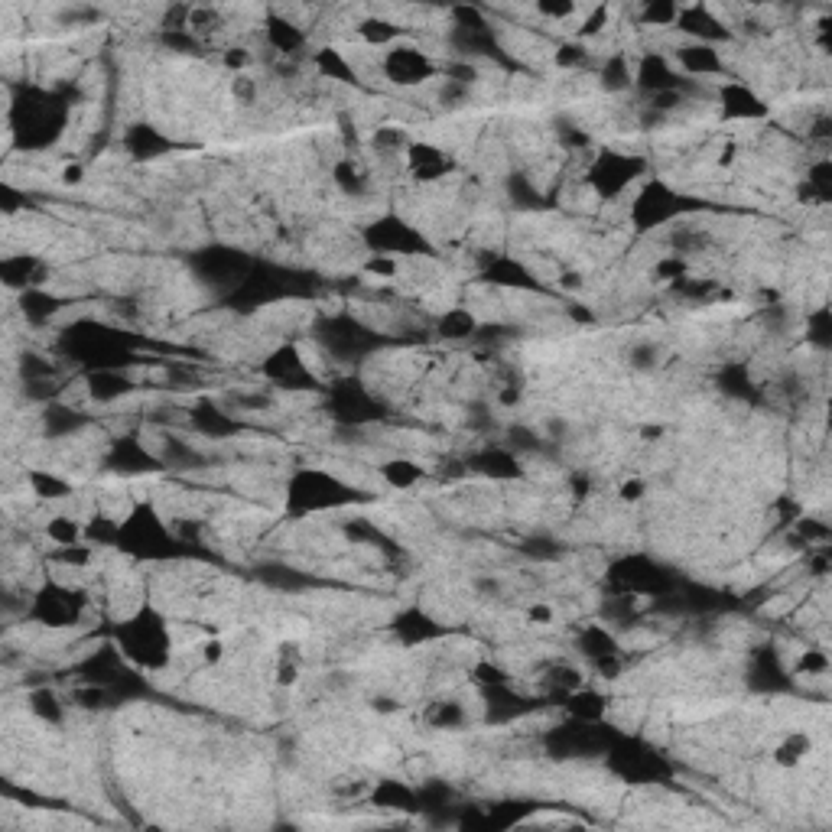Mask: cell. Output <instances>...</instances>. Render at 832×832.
I'll return each instance as SVG.
<instances>
[{
  "label": "cell",
  "mask_w": 832,
  "mask_h": 832,
  "mask_svg": "<svg viewBox=\"0 0 832 832\" xmlns=\"http://www.w3.org/2000/svg\"><path fill=\"white\" fill-rule=\"evenodd\" d=\"M472 673H475V680H478L481 686H485V689H488V686H507V683H511V676H507L501 667H494V663H488V660H485V663H475Z\"/></svg>",
  "instance_id": "db71d44e"
},
{
  "label": "cell",
  "mask_w": 832,
  "mask_h": 832,
  "mask_svg": "<svg viewBox=\"0 0 832 832\" xmlns=\"http://www.w3.org/2000/svg\"><path fill=\"white\" fill-rule=\"evenodd\" d=\"M676 33L686 36V43H706V46H722L728 43L735 33L719 13L706 4H693V7H680V17H676Z\"/></svg>",
  "instance_id": "2e32d148"
},
{
  "label": "cell",
  "mask_w": 832,
  "mask_h": 832,
  "mask_svg": "<svg viewBox=\"0 0 832 832\" xmlns=\"http://www.w3.org/2000/svg\"><path fill=\"white\" fill-rule=\"evenodd\" d=\"M608 582L618 595H628V598L663 595L673 585L670 572L663 569L657 559L641 556V553H631V556L618 559V563L611 566V572H608Z\"/></svg>",
  "instance_id": "9c48e42d"
},
{
  "label": "cell",
  "mask_w": 832,
  "mask_h": 832,
  "mask_svg": "<svg viewBox=\"0 0 832 832\" xmlns=\"http://www.w3.org/2000/svg\"><path fill=\"white\" fill-rule=\"evenodd\" d=\"M598 85H602V91H608V95L634 88V65L628 62L624 52H608V56L598 62Z\"/></svg>",
  "instance_id": "1f68e13d"
},
{
  "label": "cell",
  "mask_w": 832,
  "mask_h": 832,
  "mask_svg": "<svg viewBox=\"0 0 832 832\" xmlns=\"http://www.w3.org/2000/svg\"><path fill=\"white\" fill-rule=\"evenodd\" d=\"M810 751H813L810 732H787L784 738L777 741L774 761H777L780 767H787V771H793V767H800L806 758H810Z\"/></svg>",
  "instance_id": "74e56055"
},
{
  "label": "cell",
  "mask_w": 832,
  "mask_h": 832,
  "mask_svg": "<svg viewBox=\"0 0 832 832\" xmlns=\"http://www.w3.org/2000/svg\"><path fill=\"white\" fill-rule=\"evenodd\" d=\"M611 10L608 4H602V7H592L589 13H585V17L579 20V26H576V39H582V43H589V39H595V36H602L608 26H611Z\"/></svg>",
  "instance_id": "bcb514c9"
},
{
  "label": "cell",
  "mask_w": 832,
  "mask_h": 832,
  "mask_svg": "<svg viewBox=\"0 0 832 832\" xmlns=\"http://www.w3.org/2000/svg\"><path fill=\"white\" fill-rule=\"evenodd\" d=\"M312 69H316L322 78H332V82H342V85H355V65L348 62V56L338 46H322L312 52Z\"/></svg>",
  "instance_id": "d6a6232c"
},
{
  "label": "cell",
  "mask_w": 832,
  "mask_h": 832,
  "mask_svg": "<svg viewBox=\"0 0 832 832\" xmlns=\"http://www.w3.org/2000/svg\"><path fill=\"white\" fill-rule=\"evenodd\" d=\"M46 537L52 540V546H75V543H85V520H75V517H69V514L49 517Z\"/></svg>",
  "instance_id": "ab89813d"
},
{
  "label": "cell",
  "mask_w": 832,
  "mask_h": 832,
  "mask_svg": "<svg viewBox=\"0 0 832 832\" xmlns=\"http://www.w3.org/2000/svg\"><path fill=\"white\" fill-rule=\"evenodd\" d=\"M225 641H221L218 634H212V637H205V641L199 644V657H202V663L205 667H218L221 660H225Z\"/></svg>",
  "instance_id": "9f6ffc18"
},
{
  "label": "cell",
  "mask_w": 832,
  "mask_h": 832,
  "mask_svg": "<svg viewBox=\"0 0 832 832\" xmlns=\"http://www.w3.org/2000/svg\"><path fill=\"white\" fill-rule=\"evenodd\" d=\"M260 33H264V43L267 49H273L277 56L290 59L299 56L306 46H309V33L303 23H296L293 17H286L280 10H270L264 17V26H260Z\"/></svg>",
  "instance_id": "d6986e66"
},
{
  "label": "cell",
  "mask_w": 832,
  "mask_h": 832,
  "mask_svg": "<svg viewBox=\"0 0 832 832\" xmlns=\"http://www.w3.org/2000/svg\"><path fill=\"white\" fill-rule=\"evenodd\" d=\"M676 72L686 75L689 82H702V78H715L728 72V62L722 56V46H706V43H683L670 52Z\"/></svg>",
  "instance_id": "ac0fdd59"
},
{
  "label": "cell",
  "mask_w": 832,
  "mask_h": 832,
  "mask_svg": "<svg viewBox=\"0 0 832 832\" xmlns=\"http://www.w3.org/2000/svg\"><path fill=\"white\" fill-rule=\"evenodd\" d=\"M26 485H30V494L36 501H69L75 488L69 478H62L52 468H30L26 472Z\"/></svg>",
  "instance_id": "4dcf8cb0"
},
{
  "label": "cell",
  "mask_w": 832,
  "mask_h": 832,
  "mask_svg": "<svg viewBox=\"0 0 832 832\" xmlns=\"http://www.w3.org/2000/svg\"><path fill=\"white\" fill-rule=\"evenodd\" d=\"M595 52L589 49V43H582V39H563L556 49H553V65L556 69H582V65H589L592 62Z\"/></svg>",
  "instance_id": "b9f144b4"
},
{
  "label": "cell",
  "mask_w": 832,
  "mask_h": 832,
  "mask_svg": "<svg viewBox=\"0 0 832 832\" xmlns=\"http://www.w3.org/2000/svg\"><path fill=\"white\" fill-rule=\"evenodd\" d=\"M650 173V163L644 156L634 153H618V150H602L592 160L585 182L602 202H615L618 195H624L631 186H641Z\"/></svg>",
  "instance_id": "52a82bcc"
},
{
  "label": "cell",
  "mask_w": 832,
  "mask_h": 832,
  "mask_svg": "<svg viewBox=\"0 0 832 832\" xmlns=\"http://www.w3.org/2000/svg\"><path fill=\"white\" fill-rule=\"evenodd\" d=\"M251 62H254L251 49H244V46H228L225 52H221V65H225V69L234 72V75H244L247 69H251Z\"/></svg>",
  "instance_id": "f5cc1de1"
},
{
  "label": "cell",
  "mask_w": 832,
  "mask_h": 832,
  "mask_svg": "<svg viewBox=\"0 0 832 832\" xmlns=\"http://www.w3.org/2000/svg\"><path fill=\"white\" fill-rule=\"evenodd\" d=\"M429 725L433 728H462L465 725V706L455 699H442L433 702V709H429Z\"/></svg>",
  "instance_id": "7dc6e473"
},
{
  "label": "cell",
  "mask_w": 832,
  "mask_h": 832,
  "mask_svg": "<svg viewBox=\"0 0 832 832\" xmlns=\"http://www.w3.org/2000/svg\"><path fill=\"white\" fill-rule=\"evenodd\" d=\"M715 104L725 121H764L771 114V104L761 98V91H754L748 82H738V78H725L715 88Z\"/></svg>",
  "instance_id": "5bb4252c"
},
{
  "label": "cell",
  "mask_w": 832,
  "mask_h": 832,
  "mask_svg": "<svg viewBox=\"0 0 832 832\" xmlns=\"http://www.w3.org/2000/svg\"><path fill=\"white\" fill-rule=\"evenodd\" d=\"M85 394L91 403H117L134 394V377L127 368H104L85 374Z\"/></svg>",
  "instance_id": "44dd1931"
},
{
  "label": "cell",
  "mask_w": 832,
  "mask_h": 832,
  "mask_svg": "<svg viewBox=\"0 0 832 832\" xmlns=\"http://www.w3.org/2000/svg\"><path fill=\"white\" fill-rule=\"evenodd\" d=\"M20 309H23V319L26 322H33V325H46L56 319V312L65 306V299L56 296L52 290H46V286H36V290H26L20 293Z\"/></svg>",
  "instance_id": "f546056e"
},
{
  "label": "cell",
  "mask_w": 832,
  "mask_h": 832,
  "mask_svg": "<svg viewBox=\"0 0 832 832\" xmlns=\"http://www.w3.org/2000/svg\"><path fill=\"white\" fill-rule=\"evenodd\" d=\"M793 676H826L829 673V657H826V650H819V647H810V650H803L800 660L793 663Z\"/></svg>",
  "instance_id": "c3c4849f"
},
{
  "label": "cell",
  "mask_w": 832,
  "mask_h": 832,
  "mask_svg": "<svg viewBox=\"0 0 832 832\" xmlns=\"http://www.w3.org/2000/svg\"><path fill=\"white\" fill-rule=\"evenodd\" d=\"M325 403H329V413L335 420L351 429L381 420V400L358 377H338L332 390H325Z\"/></svg>",
  "instance_id": "30bf717a"
},
{
  "label": "cell",
  "mask_w": 832,
  "mask_h": 832,
  "mask_svg": "<svg viewBox=\"0 0 832 832\" xmlns=\"http://www.w3.org/2000/svg\"><path fill=\"white\" fill-rule=\"evenodd\" d=\"M676 17H680V4L650 0V4L637 10V26H676Z\"/></svg>",
  "instance_id": "7bdbcfd3"
},
{
  "label": "cell",
  "mask_w": 832,
  "mask_h": 832,
  "mask_svg": "<svg viewBox=\"0 0 832 832\" xmlns=\"http://www.w3.org/2000/svg\"><path fill=\"white\" fill-rule=\"evenodd\" d=\"M335 182L345 195H361L364 189H368V173H364L355 160H338L335 163Z\"/></svg>",
  "instance_id": "ee69618b"
},
{
  "label": "cell",
  "mask_w": 832,
  "mask_h": 832,
  "mask_svg": "<svg viewBox=\"0 0 832 832\" xmlns=\"http://www.w3.org/2000/svg\"><path fill=\"white\" fill-rule=\"evenodd\" d=\"M361 241L371 254L394 260H420L433 254V244L426 241V234L400 215H377L364 225Z\"/></svg>",
  "instance_id": "8992f818"
},
{
  "label": "cell",
  "mask_w": 832,
  "mask_h": 832,
  "mask_svg": "<svg viewBox=\"0 0 832 832\" xmlns=\"http://www.w3.org/2000/svg\"><path fill=\"white\" fill-rule=\"evenodd\" d=\"M377 472H381V478L387 481L390 488H397V491H410V488H416L426 478V468L416 459H410V455H394V459L381 462Z\"/></svg>",
  "instance_id": "d590c367"
},
{
  "label": "cell",
  "mask_w": 832,
  "mask_h": 832,
  "mask_svg": "<svg viewBox=\"0 0 832 832\" xmlns=\"http://www.w3.org/2000/svg\"><path fill=\"white\" fill-rule=\"evenodd\" d=\"M104 465H108V472H114V475H147V472H160V468H166L160 452H153L147 442H140L137 436L111 442L108 455H104Z\"/></svg>",
  "instance_id": "e0dca14e"
},
{
  "label": "cell",
  "mask_w": 832,
  "mask_h": 832,
  "mask_svg": "<svg viewBox=\"0 0 832 832\" xmlns=\"http://www.w3.org/2000/svg\"><path fill=\"white\" fill-rule=\"evenodd\" d=\"M260 374H264L270 384L286 387V390H309V387L316 390L319 387L316 374H312V368L303 358V351H299V345H293V342H283L273 348L264 358V364H260Z\"/></svg>",
  "instance_id": "7c38bea8"
},
{
  "label": "cell",
  "mask_w": 832,
  "mask_h": 832,
  "mask_svg": "<svg viewBox=\"0 0 832 832\" xmlns=\"http://www.w3.org/2000/svg\"><path fill=\"white\" fill-rule=\"evenodd\" d=\"M693 199H686V195L670 186L667 179H644L641 186H637L634 199H631V225L634 231H660V228H670L673 221L686 218L693 212Z\"/></svg>",
  "instance_id": "5b68a950"
},
{
  "label": "cell",
  "mask_w": 832,
  "mask_h": 832,
  "mask_svg": "<svg viewBox=\"0 0 832 832\" xmlns=\"http://www.w3.org/2000/svg\"><path fill=\"white\" fill-rule=\"evenodd\" d=\"M82 423H85V416L78 413L75 407H69V403H62V400H52L43 407V426H46V433L52 439H65V436L78 433Z\"/></svg>",
  "instance_id": "8d00e7d4"
},
{
  "label": "cell",
  "mask_w": 832,
  "mask_h": 832,
  "mask_svg": "<svg viewBox=\"0 0 832 832\" xmlns=\"http://www.w3.org/2000/svg\"><path fill=\"white\" fill-rule=\"evenodd\" d=\"M114 546L130 553L134 559H176L182 556V546L186 543L166 527V520L156 514V507L150 501H137L130 507V514L121 520Z\"/></svg>",
  "instance_id": "277c9868"
},
{
  "label": "cell",
  "mask_w": 832,
  "mask_h": 832,
  "mask_svg": "<svg viewBox=\"0 0 832 832\" xmlns=\"http://www.w3.org/2000/svg\"><path fill=\"white\" fill-rule=\"evenodd\" d=\"M231 95L238 98V101H244V104H254V98H257V82L251 75H234L231 78Z\"/></svg>",
  "instance_id": "6f0895ef"
},
{
  "label": "cell",
  "mask_w": 832,
  "mask_h": 832,
  "mask_svg": "<svg viewBox=\"0 0 832 832\" xmlns=\"http://www.w3.org/2000/svg\"><path fill=\"white\" fill-rule=\"evenodd\" d=\"M114 644L137 673H160L173 663V631L163 611L140 605L134 615L114 628Z\"/></svg>",
  "instance_id": "6da1fadb"
},
{
  "label": "cell",
  "mask_w": 832,
  "mask_h": 832,
  "mask_svg": "<svg viewBox=\"0 0 832 832\" xmlns=\"http://www.w3.org/2000/svg\"><path fill=\"white\" fill-rule=\"evenodd\" d=\"M355 36L371 49H390V46H397V43L407 39V30L397 26L394 20H384V17H361L355 23Z\"/></svg>",
  "instance_id": "83f0119b"
},
{
  "label": "cell",
  "mask_w": 832,
  "mask_h": 832,
  "mask_svg": "<svg viewBox=\"0 0 832 832\" xmlns=\"http://www.w3.org/2000/svg\"><path fill=\"white\" fill-rule=\"evenodd\" d=\"M478 332H481V322H478L475 312L465 309V306L446 309L436 319V335L449 338V342H465V338H475Z\"/></svg>",
  "instance_id": "e575fe53"
},
{
  "label": "cell",
  "mask_w": 832,
  "mask_h": 832,
  "mask_svg": "<svg viewBox=\"0 0 832 832\" xmlns=\"http://www.w3.org/2000/svg\"><path fill=\"white\" fill-rule=\"evenodd\" d=\"M364 273H368V277H377V280H397L400 277V260L371 254L368 260H364Z\"/></svg>",
  "instance_id": "816d5d0a"
},
{
  "label": "cell",
  "mask_w": 832,
  "mask_h": 832,
  "mask_svg": "<svg viewBox=\"0 0 832 832\" xmlns=\"http://www.w3.org/2000/svg\"><path fill=\"white\" fill-rule=\"evenodd\" d=\"M608 754L615 771L621 777L634 780V784H657L670 771V764L657 751H650L647 745H637V741H621L618 748H608Z\"/></svg>",
  "instance_id": "4fadbf2b"
},
{
  "label": "cell",
  "mask_w": 832,
  "mask_h": 832,
  "mask_svg": "<svg viewBox=\"0 0 832 832\" xmlns=\"http://www.w3.org/2000/svg\"><path fill=\"white\" fill-rule=\"evenodd\" d=\"M390 628H394V634H397L407 647L426 644V641H433V637L442 634L439 624H436L433 618H429V615H423V611H416V608H410V611H403V615H397V621L390 624Z\"/></svg>",
  "instance_id": "f1b7e54d"
},
{
  "label": "cell",
  "mask_w": 832,
  "mask_h": 832,
  "mask_svg": "<svg viewBox=\"0 0 832 832\" xmlns=\"http://www.w3.org/2000/svg\"><path fill=\"white\" fill-rule=\"evenodd\" d=\"M85 608H88V592L85 589H78V585H65V582H43L30 595L26 618L43 624V628L62 631V628H75V624L82 621Z\"/></svg>",
  "instance_id": "ba28073f"
},
{
  "label": "cell",
  "mask_w": 832,
  "mask_h": 832,
  "mask_svg": "<svg viewBox=\"0 0 832 832\" xmlns=\"http://www.w3.org/2000/svg\"><path fill=\"white\" fill-rule=\"evenodd\" d=\"M553 618H556V611H553L550 602H533V605L527 608V621L537 624V628H546V624H553Z\"/></svg>",
  "instance_id": "680465c9"
},
{
  "label": "cell",
  "mask_w": 832,
  "mask_h": 832,
  "mask_svg": "<svg viewBox=\"0 0 832 832\" xmlns=\"http://www.w3.org/2000/svg\"><path fill=\"white\" fill-rule=\"evenodd\" d=\"M26 706H30V712L46 725H62V719H65L62 699L52 693V689H33V693L26 696Z\"/></svg>",
  "instance_id": "60d3db41"
},
{
  "label": "cell",
  "mask_w": 832,
  "mask_h": 832,
  "mask_svg": "<svg viewBox=\"0 0 832 832\" xmlns=\"http://www.w3.org/2000/svg\"><path fill=\"white\" fill-rule=\"evenodd\" d=\"M189 423H192L195 433H202V436L215 439V442L231 439V436L241 433V423L234 420V413L225 410V407H218L215 400H199V403H195L192 413H189Z\"/></svg>",
  "instance_id": "ffe728a7"
},
{
  "label": "cell",
  "mask_w": 832,
  "mask_h": 832,
  "mask_svg": "<svg viewBox=\"0 0 832 832\" xmlns=\"http://www.w3.org/2000/svg\"><path fill=\"white\" fill-rule=\"evenodd\" d=\"M381 72L390 85L397 88H416V85H426L429 78L439 75V62L429 56L426 49L420 46H410V43H397L384 52V62H381Z\"/></svg>",
  "instance_id": "8fae6325"
},
{
  "label": "cell",
  "mask_w": 832,
  "mask_h": 832,
  "mask_svg": "<svg viewBox=\"0 0 832 832\" xmlns=\"http://www.w3.org/2000/svg\"><path fill=\"white\" fill-rule=\"evenodd\" d=\"M468 468L491 481H514L524 475L517 452L511 446H488V449L475 452L472 459H468Z\"/></svg>",
  "instance_id": "7402d4cb"
},
{
  "label": "cell",
  "mask_w": 832,
  "mask_h": 832,
  "mask_svg": "<svg viewBox=\"0 0 832 832\" xmlns=\"http://www.w3.org/2000/svg\"><path fill=\"white\" fill-rule=\"evenodd\" d=\"M618 498L624 504H637V501H644L647 498V481L641 475H631V478H624L621 485H618Z\"/></svg>",
  "instance_id": "11a10c76"
},
{
  "label": "cell",
  "mask_w": 832,
  "mask_h": 832,
  "mask_svg": "<svg viewBox=\"0 0 832 832\" xmlns=\"http://www.w3.org/2000/svg\"><path fill=\"white\" fill-rule=\"evenodd\" d=\"M403 166H407L413 182H442L459 169L455 156L433 140H413L407 153H403Z\"/></svg>",
  "instance_id": "9a60e30c"
},
{
  "label": "cell",
  "mask_w": 832,
  "mask_h": 832,
  "mask_svg": "<svg viewBox=\"0 0 832 832\" xmlns=\"http://www.w3.org/2000/svg\"><path fill=\"white\" fill-rule=\"evenodd\" d=\"M485 277L494 286H507V290H537V280H533L530 270L520 264V260H514V257L494 254L485 264Z\"/></svg>",
  "instance_id": "4316f807"
},
{
  "label": "cell",
  "mask_w": 832,
  "mask_h": 832,
  "mask_svg": "<svg viewBox=\"0 0 832 832\" xmlns=\"http://www.w3.org/2000/svg\"><path fill=\"white\" fill-rule=\"evenodd\" d=\"M361 501H368V494L355 485H348L345 478L325 472V468H296L286 478V488H283V504L290 517L342 511V507L361 504Z\"/></svg>",
  "instance_id": "7a4b0ae2"
},
{
  "label": "cell",
  "mask_w": 832,
  "mask_h": 832,
  "mask_svg": "<svg viewBox=\"0 0 832 832\" xmlns=\"http://www.w3.org/2000/svg\"><path fill=\"white\" fill-rule=\"evenodd\" d=\"M576 647H579V654L592 663V667H595V663H602V660L621 657L618 637L611 634L605 624H585V628L576 634Z\"/></svg>",
  "instance_id": "cb8c5ba5"
},
{
  "label": "cell",
  "mask_w": 832,
  "mask_h": 832,
  "mask_svg": "<svg viewBox=\"0 0 832 832\" xmlns=\"http://www.w3.org/2000/svg\"><path fill=\"white\" fill-rule=\"evenodd\" d=\"M46 277H49L46 264L39 257H30V254L7 257L4 264H0V280H4L7 290H17V293L36 290V286H46Z\"/></svg>",
  "instance_id": "603a6c76"
},
{
  "label": "cell",
  "mask_w": 832,
  "mask_h": 832,
  "mask_svg": "<svg viewBox=\"0 0 832 832\" xmlns=\"http://www.w3.org/2000/svg\"><path fill=\"white\" fill-rule=\"evenodd\" d=\"M127 150L134 153V160H156L173 150V143L150 124H134L127 130Z\"/></svg>",
  "instance_id": "836d02e7"
},
{
  "label": "cell",
  "mask_w": 832,
  "mask_h": 832,
  "mask_svg": "<svg viewBox=\"0 0 832 832\" xmlns=\"http://www.w3.org/2000/svg\"><path fill=\"white\" fill-rule=\"evenodd\" d=\"M410 143H413V137L400 124H381L371 130V150L381 156H403Z\"/></svg>",
  "instance_id": "f35d334b"
},
{
  "label": "cell",
  "mask_w": 832,
  "mask_h": 832,
  "mask_svg": "<svg viewBox=\"0 0 832 832\" xmlns=\"http://www.w3.org/2000/svg\"><path fill=\"white\" fill-rule=\"evenodd\" d=\"M537 13L546 20H553V23H566V20H576L582 7L579 4H572V0H543V4H537Z\"/></svg>",
  "instance_id": "f907efd6"
},
{
  "label": "cell",
  "mask_w": 832,
  "mask_h": 832,
  "mask_svg": "<svg viewBox=\"0 0 832 832\" xmlns=\"http://www.w3.org/2000/svg\"><path fill=\"white\" fill-rule=\"evenodd\" d=\"M371 709H374V712H390V715H394V712H400L403 706H400V702H397L394 696H377V699L371 702Z\"/></svg>",
  "instance_id": "6125c7cd"
},
{
  "label": "cell",
  "mask_w": 832,
  "mask_h": 832,
  "mask_svg": "<svg viewBox=\"0 0 832 832\" xmlns=\"http://www.w3.org/2000/svg\"><path fill=\"white\" fill-rule=\"evenodd\" d=\"M368 800L377 810H400V813L420 810V793L410 784H403V780H377L374 790L368 793Z\"/></svg>",
  "instance_id": "484cf974"
},
{
  "label": "cell",
  "mask_w": 832,
  "mask_h": 832,
  "mask_svg": "<svg viewBox=\"0 0 832 832\" xmlns=\"http://www.w3.org/2000/svg\"><path fill=\"white\" fill-rule=\"evenodd\" d=\"M82 179H85V166L82 163H69V166L62 169V182H65V186H78Z\"/></svg>",
  "instance_id": "91938a15"
},
{
  "label": "cell",
  "mask_w": 832,
  "mask_h": 832,
  "mask_svg": "<svg viewBox=\"0 0 832 832\" xmlns=\"http://www.w3.org/2000/svg\"><path fill=\"white\" fill-rule=\"evenodd\" d=\"M628 364L634 371H654L660 364V345L657 342H637L628 351Z\"/></svg>",
  "instance_id": "681fc988"
},
{
  "label": "cell",
  "mask_w": 832,
  "mask_h": 832,
  "mask_svg": "<svg viewBox=\"0 0 832 832\" xmlns=\"http://www.w3.org/2000/svg\"><path fill=\"white\" fill-rule=\"evenodd\" d=\"M689 273H693V264L680 254H663L654 264V280L667 283V286H676L680 280H686Z\"/></svg>",
  "instance_id": "f6af8a7d"
},
{
  "label": "cell",
  "mask_w": 832,
  "mask_h": 832,
  "mask_svg": "<svg viewBox=\"0 0 832 832\" xmlns=\"http://www.w3.org/2000/svg\"><path fill=\"white\" fill-rule=\"evenodd\" d=\"M563 709L572 722H585V725H598L605 719V712H608V696L605 693H598V689H589V686H579L576 693H569L563 699Z\"/></svg>",
  "instance_id": "d4e9b609"
},
{
  "label": "cell",
  "mask_w": 832,
  "mask_h": 832,
  "mask_svg": "<svg viewBox=\"0 0 832 832\" xmlns=\"http://www.w3.org/2000/svg\"><path fill=\"white\" fill-rule=\"evenodd\" d=\"M559 286H563L566 293H579L582 290V273L579 270H566L563 277H559Z\"/></svg>",
  "instance_id": "94428289"
},
{
  "label": "cell",
  "mask_w": 832,
  "mask_h": 832,
  "mask_svg": "<svg viewBox=\"0 0 832 832\" xmlns=\"http://www.w3.org/2000/svg\"><path fill=\"white\" fill-rule=\"evenodd\" d=\"M69 121V101H62L52 91L39 88H20V95L7 108V127L20 140V147L43 150L62 134Z\"/></svg>",
  "instance_id": "3957f363"
}]
</instances>
